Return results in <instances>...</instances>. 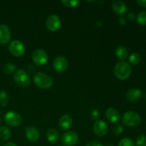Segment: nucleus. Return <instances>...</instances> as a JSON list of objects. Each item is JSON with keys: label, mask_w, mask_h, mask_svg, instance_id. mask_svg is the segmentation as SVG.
I'll use <instances>...</instances> for the list:
<instances>
[{"label": "nucleus", "mask_w": 146, "mask_h": 146, "mask_svg": "<svg viewBox=\"0 0 146 146\" xmlns=\"http://www.w3.org/2000/svg\"><path fill=\"white\" fill-rule=\"evenodd\" d=\"M131 67L127 62L121 61L114 67V74L117 78L121 81L127 79L131 76Z\"/></svg>", "instance_id": "obj_1"}, {"label": "nucleus", "mask_w": 146, "mask_h": 146, "mask_svg": "<svg viewBox=\"0 0 146 146\" xmlns=\"http://www.w3.org/2000/svg\"><path fill=\"white\" fill-rule=\"evenodd\" d=\"M34 82L38 88L41 89H48L53 86V80L46 74L38 72L34 77Z\"/></svg>", "instance_id": "obj_2"}, {"label": "nucleus", "mask_w": 146, "mask_h": 146, "mask_svg": "<svg viewBox=\"0 0 146 146\" xmlns=\"http://www.w3.org/2000/svg\"><path fill=\"white\" fill-rule=\"evenodd\" d=\"M122 121L128 127L138 126L141 122V115L135 111H127L123 114Z\"/></svg>", "instance_id": "obj_3"}, {"label": "nucleus", "mask_w": 146, "mask_h": 146, "mask_svg": "<svg viewBox=\"0 0 146 146\" xmlns=\"http://www.w3.org/2000/svg\"><path fill=\"white\" fill-rule=\"evenodd\" d=\"M14 79L16 84L20 87L26 88L29 86L31 83V78L27 71L21 68H19L14 74Z\"/></svg>", "instance_id": "obj_4"}, {"label": "nucleus", "mask_w": 146, "mask_h": 146, "mask_svg": "<svg viewBox=\"0 0 146 146\" xmlns=\"http://www.w3.org/2000/svg\"><path fill=\"white\" fill-rule=\"evenodd\" d=\"M4 121L9 126L16 128L21 125L22 118L19 113L16 111H9L4 115Z\"/></svg>", "instance_id": "obj_5"}, {"label": "nucleus", "mask_w": 146, "mask_h": 146, "mask_svg": "<svg viewBox=\"0 0 146 146\" xmlns=\"http://www.w3.org/2000/svg\"><path fill=\"white\" fill-rule=\"evenodd\" d=\"M25 50V46L23 43H21L19 40H14L10 43L9 46V52L16 57H20L24 55Z\"/></svg>", "instance_id": "obj_6"}, {"label": "nucleus", "mask_w": 146, "mask_h": 146, "mask_svg": "<svg viewBox=\"0 0 146 146\" xmlns=\"http://www.w3.org/2000/svg\"><path fill=\"white\" fill-rule=\"evenodd\" d=\"M32 60L36 65L44 66L48 62V56L44 50L41 48H37L33 52Z\"/></svg>", "instance_id": "obj_7"}, {"label": "nucleus", "mask_w": 146, "mask_h": 146, "mask_svg": "<svg viewBox=\"0 0 146 146\" xmlns=\"http://www.w3.org/2000/svg\"><path fill=\"white\" fill-rule=\"evenodd\" d=\"M61 141L66 146H74L78 142V135L74 131H67L62 135Z\"/></svg>", "instance_id": "obj_8"}, {"label": "nucleus", "mask_w": 146, "mask_h": 146, "mask_svg": "<svg viewBox=\"0 0 146 146\" xmlns=\"http://www.w3.org/2000/svg\"><path fill=\"white\" fill-rule=\"evenodd\" d=\"M46 25L48 31L55 32L58 31L61 27V19L56 14H51L47 18Z\"/></svg>", "instance_id": "obj_9"}, {"label": "nucleus", "mask_w": 146, "mask_h": 146, "mask_svg": "<svg viewBox=\"0 0 146 146\" xmlns=\"http://www.w3.org/2000/svg\"><path fill=\"white\" fill-rule=\"evenodd\" d=\"M53 66H54V70L58 73H63L67 69L68 67V61L66 58L64 56L56 57L54 58V62H53Z\"/></svg>", "instance_id": "obj_10"}, {"label": "nucleus", "mask_w": 146, "mask_h": 146, "mask_svg": "<svg viewBox=\"0 0 146 146\" xmlns=\"http://www.w3.org/2000/svg\"><path fill=\"white\" fill-rule=\"evenodd\" d=\"M108 125L104 121H96L94 125V132L97 136L103 137L108 133Z\"/></svg>", "instance_id": "obj_11"}, {"label": "nucleus", "mask_w": 146, "mask_h": 146, "mask_svg": "<svg viewBox=\"0 0 146 146\" xmlns=\"http://www.w3.org/2000/svg\"><path fill=\"white\" fill-rule=\"evenodd\" d=\"M11 39V31L9 28L5 24L0 25V44H7Z\"/></svg>", "instance_id": "obj_12"}, {"label": "nucleus", "mask_w": 146, "mask_h": 146, "mask_svg": "<svg viewBox=\"0 0 146 146\" xmlns=\"http://www.w3.org/2000/svg\"><path fill=\"white\" fill-rule=\"evenodd\" d=\"M26 138L31 142H36L38 140L40 136L39 131L35 127H27L25 128Z\"/></svg>", "instance_id": "obj_13"}, {"label": "nucleus", "mask_w": 146, "mask_h": 146, "mask_svg": "<svg viewBox=\"0 0 146 146\" xmlns=\"http://www.w3.org/2000/svg\"><path fill=\"white\" fill-rule=\"evenodd\" d=\"M73 124V119L71 115L68 114L62 115L59 120V128L62 131H67L71 127Z\"/></svg>", "instance_id": "obj_14"}, {"label": "nucleus", "mask_w": 146, "mask_h": 146, "mask_svg": "<svg viewBox=\"0 0 146 146\" xmlns=\"http://www.w3.org/2000/svg\"><path fill=\"white\" fill-rule=\"evenodd\" d=\"M106 117L111 123H117L120 120V113L113 108H109L106 111Z\"/></svg>", "instance_id": "obj_15"}, {"label": "nucleus", "mask_w": 146, "mask_h": 146, "mask_svg": "<svg viewBox=\"0 0 146 146\" xmlns=\"http://www.w3.org/2000/svg\"><path fill=\"white\" fill-rule=\"evenodd\" d=\"M112 9L118 15H123L127 11V6L123 1H115L112 4Z\"/></svg>", "instance_id": "obj_16"}, {"label": "nucleus", "mask_w": 146, "mask_h": 146, "mask_svg": "<svg viewBox=\"0 0 146 146\" xmlns=\"http://www.w3.org/2000/svg\"><path fill=\"white\" fill-rule=\"evenodd\" d=\"M142 96V91L139 88H131L127 92L126 98L131 102H135L140 99Z\"/></svg>", "instance_id": "obj_17"}, {"label": "nucleus", "mask_w": 146, "mask_h": 146, "mask_svg": "<svg viewBox=\"0 0 146 146\" xmlns=\"http://www.w3.org/2000/svg\"><path fill=\"white\" fill-rule=\"evenodd\" d=\"M47 140L52 144H55L59 141L60 135L58 131L55 128H50L46 132Z\"/></svg>", "instance_id": "obj_18"}, {"label": "nucleus", "mask_w": 146, "mask_h": 146, "mask_svg": "<svg viewBox=\"0 0 146 146\" xmlns=\"http://www.w3.org/2000/svg\"><path fill=\"white\" fill-rule=\"evenodd\" d=\"M115 55L120 61H123L128 56V51L125 46H118L115 49Z\"/></svg>", "instance_id": "obj_19"}, {"label": "nucleus", "mask_w": 146, "mask_h": 146, "mask_svg": "<svg viewBox=\"0 0 146 146\" xmlns=\"http://www.w3.org/2000/svg\"><path fill=\"white\" fill-rule=\"evenodd\" d=\"M11 137V131L7 126L0 127V138L2 141H7Z\"/></svg>", "instance_id": "obj_20"}, {"label": "nucleus", "mask_w": 146, "mask_h": 146, "mask_svg": "<svg viewBox=\"0 0 146 146\" xmlns=\"http://www.w3.org/2000/svg\"><path fill=\"white\" fill-rule=\"evenodd\" d=\"M128 61L133 65H138L141 61V57L138 53H133L128 58Z\"/></svg>", "instance_id": "obj_21"}, {"label": "nucleus", "mask_w": 146, "mask_h": 146, "mask_svg": "<svg viewBox=\"0 0 146 146\" xmlns=\"http://www.w3.org/2000/svg\"><path fill=\"white\" fill-rule=\"evenodd\" d=\"M16 69H17V66L11 63L6 64L3 67V71L4 72V74H7V75L14 73L16 71Z\"/></svg>", "instance_id": "obj_22"}, {"label": "nucleus", "mask_w": 146, "mask_h": 146, "mask_svg": "<svg viewBox=\"0 0 146 146\" xmlns=\"http://www.w3.org/2000/svg\"><path fill=\"white\" fill-rule=\"evenodd\" d=\"M9 103V96L4 91H0V106H6Z\"/></svg>", "instance_id": "obj_23"}, {"label": "nucleus", "mask_w": 146, "mask_h": 146, "mask_svg": "<svg viewBox=\"0 0 146 146\" xmlns=\"http://www.w3.org/2000/svg\"><path fill=\"white\" fill-rule=\"evenodd\" d=\"M136 20L140 25L146 26V11H141L137 15Z\"/></svg>", "instance_id": "obj_24"}, {"label": "nucleus", "mask_w": 146, "mask_h": 146, "mask_svg": "<svg viewBox=\"0 0 146 146\" xmlns=\"http://www.w3.org/2000/svg\"><path fill=\"white\" fill-rule=\"evenodd\" d=\"M61 3L66 7H69V8H74V7H76L80 4V1H78V0H76V1L64 0V1H61Z\"/></svg>", "instance_id": "obj_25"}, {"label": "nucleus", "mask_w": 146, "mask_h": 146, "mask_svg": "<svg viewBox=\"0 0 146 146\" xmlns=\"http://www.w3.org/2000/svg\"><path fill=\"white\" fill-rule=\"evenodd\" d=\"M118 146H135V144L131 138H125L120 141Z\"/></svg>", "instance_id": "obj_26"}, {"label": "nucleus", "mask_w": 146, "mask_h": 146, "mask_svg": "<svg viewBox=\"0 0 146 146\" xmlns=\"http://www.w3.org/2000/svg\"><path fill=\"white\" fill-rule=\"evenodd\" d=\"M137 146H146V135H140L136 139Z\"/></svg>", "instance_id": "obj_27"}, {"label": "nucleus", "mask_w": 146, "mask_h": 146, "mask_svg": "<svg viewBox=\"0 0 146 146\" xmlns=\"http://www.w3.org/2000/svg\"><path fill=\"white\" fill-rule=\"evenodd\" d=\"M123 131V127L121 124L120 125H117L113 129V133L115 135H120V134L122 133Z\"/></svg>", "instance_id": "obj_28"}, {"label": "nucleus", "mask_w": 146, "mask_h": 146, "mask_svg": "<svg viewBox=\"0 0 146 146\" xmlns=\"http://www.w3.org/2000/svg\"><path fill=\"white\" fill-rule=\"evenodd\" d=\"M90 115L94 120H97L99 117V112H98V110H92L90 113Z\"/></svg>", "instance_id": "obj_29"}, {"label": "nucleus", "mask_w": 146, "mask_h": 146, "mask_svg": "<svg viewBox=\"0 0 146 146\" xmlns=\"http://www.w3.org/2000/svg\"><path fill=\"white\" fill-rule=\"evenodd\" d=\"M86 146H104V145H103V144L101 143L98 142V141H91V142L88 143Z\"/></svg>", "instance_id": "obj_30"}, {"label": "nucleus", "mask_w": 146, "mask_h": 146, "mask_svg": "<svg viewBox=\"0 0 146 146\" xmlns=\"http://www.w3.org/2000/svg\"><path fill=\"white\" fill-rule=\"evenodd\" d=\"M127 17H128V19L131 20V21H132V20H134L135 18H136V17H135V14H134L133 12L128 13V15H127Z\"/></svg>", "instance_id": "obj_31"}, {"label": "nucleus", "mask_w": 146, "mask_h": 146, "mask_svg": "<svg viewBox=\"0 0 146 146\" xmlns=\"http://www.w3.org/2000/svg\"><path fill=\"white\" fill-rule=\"evenodd\" d=\"M136 2L141 7H146V0H137Z\"/></svg>", "instance_id": "obj_32"}, {"label": "nucleus", "mask_w": 146, "mask_h": 146, "mask_svg": "<svg viewBox=\"0 0 146 146\" xmlns=\"http://www.w3.org/2000/svg\"><path fill=\"white\" fill-rule=\"evenodd\" d=\"M127 22V20L126 19H125V17H123V16H121V17H120L119 19V23L121 24V25H125V24H126Z\"/></svg>", "instance_id": "obj_33"}, {"label": "nucleus", "mask_w": 146, "mask_h": 146, "mask_svg": "<svg viewBox=\"0 0 146 146\" xmlns=\"http://www.w3.org/2000/svg\"><path fill=\"white\" fill-rule=\"evenodd\" d=\"M4 146H17V145H16V144H14V143H6Z\"/></svg>", "instance_id": "obj_34"}, {"label": "nucleus", "mask_w": 146, "mask_h": 146, "mask_svg": "<svg viewBox=\"0 0 146 146\" xmlns=\"http://www.w3.org/2000/svg\"><path fill=\"white\" fill-rule=\"evenodd\" d=\"M106 146H113V145H106Z\"/></svg>", "instance_id": "obj_35"}, {"label": "nucleus", "mask_w": 146, "mask_h": 146, "mask_svg": "<svg viewBox=\"0 0 146 146\" xmlns=\"http://www.w3.org/2000/svg\"><path fill=\"white\" fill-rule=\"evenodd\" d=\"M1 117H0V122H1Z\"/></svg>", "instance_id": "obj_36"}, {"label": "nucleus", "mask_w": 146, "mask_h": 146, "mask_svg": "<svg viewBox=\"0 0 146 146\" xmlns=\"http://www.w3.org/2000/svg\"><path fill=\"white\" fill-rule=\"evenodd\" d=\"M59 146H64V145H59Z\"/></svg>", "instance_id": "obj_37"}]
</instances>
